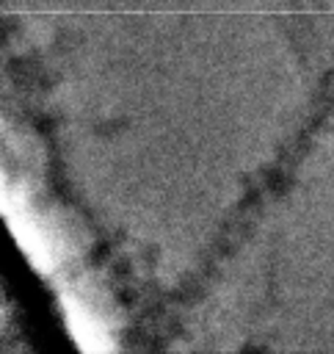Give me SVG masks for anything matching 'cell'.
<instances>
[{
  "mask_svg": "<svg viewBox=\"0 0 334 354\" xmlns=\"http://www.w3.org/2000/svg\"><path fill=\"white\" fill-rule=\"evenodd\" d=\"M66 313H69V321H72V335H77L83 348H102L105 346L102 332H99V326L94 324V318L88 313H83L80 307H72V304L66 307Z\"/></svg>",
  "mask_w": 334,
  "mask_h": 354,
  "instance_id": "obj_1",
  "label": "cell"
}]
</instances>
